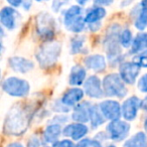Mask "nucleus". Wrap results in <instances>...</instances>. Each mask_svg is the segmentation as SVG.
<instances>
[{"label":"nucleus","instance_id":"f257e3e1","mask_svg":"<svg viewBox=\"0 0 147 147\" xmlns=\"http://www.w3.org/2000/svg\"><path fill=\"white\" fill-rule=\"evenodd\" d=\"M24 107L15 106L10 110L6 117L4 130L7 134L20 135L26 130L29 123V116Z\"/></svg>","mask_w":147,"mask_h":147},{"label":"nucleus","instance_id":"f03ea898","mask_svg":"<svg viewBox=\"0 0 147 147\" xmlns=\"http://www.w3.org/2000/svg\"><path fill=\"white\" fill-rule=\"evenodd\" d=\"M59 53H61L59 43H47V45H42L36 53V59L40 67H43V69H47V67H49L53 65H55V61L59 59Z\"/></svg>","mask_w":147,"mask_h":147},{"label":"nucleus","instance_id":"7ed1b4c3","mask_svg":"<svg viewBox=\"0 0 147 147\" xmlns=\"http://www.w3.org/2000/svg\"><path fill=\"white\" fill-rule=\"evenodd\" d=\"M124 81L116 74L108 75L103 81V89L107 96L123 98L127 94V89L124 85Z\"/></svg>","mask_w":147,"mask_h":147},{"label":"nucleus","instance_id":"20e7f679","mask_svg":"<svg viewBox=\"0 0 147 147\" xmlns=\"http://www.w3.org/2000/svg\"><path fill=\"white\" fill-rule=\"evenodd\" d=\"M2 89L5 93L14 97H24L29 93V84L24 80L10 77L4 80Z\"/></svg>","mask_w":147,"mask_h":147},{"label":"nucleus","instance_id":"39448f33","mask_svg":"<svg viewBox=\"0 0 147 147\" xmlns=\"http://www.w3.org/2000/svg\"><path fill=\"white\" fill-rule=\"evenodd\" d=\"M82 10L79 6H73L65 12V25L67 28L74 32H80L83 30L85 25V21L83 19Z\"/></svg>","mask_w":147,"mask_h":147},{"label":"nucleus","instance_id":"423d86ee","mask_svg":"<svg viewBox=\"0 0 147 147\" xmlns=\"http://www.w3.org/2000/svg\"><path fill=\"white\" fill-rule=\"evenodd\" d=\"M130 130V125L121 120H112V122L108 125L107 131L112 140L121 141L128 135Z\"/></svg>","mask_w":147,"mask_h":147},{"label":"nucleus","instance_id":"0eeeda50","mask_svg":"<svg viewBox=\"0 0 147 147\" xmlns=\"http://www.w3.org/2000/svg\"><path fill=\"white\" fill-rule=\"evenodd\" d=\"M53 20L49 15L41 14L37 18V31L42 38L51 39L55 34Z\"/></svg>","mask_w":147,"mask_h":147},{"label":"nucleus","instance_id":"6e6552de","mask_svg":"<svg viewBox=\"0 0 147 147\" xmlns=\"http://www.w3.org/2000/svg\"><path fill=\"white\" fill-rule=\"evenodd\" d=\"M140 71V65L136 63H124L120 65V76L127 84H134Z\"/></svg>","mask_w":147,"mask_h":147},{"label":"nucleus","instance_id":"1a4fd4ad","mask_svg":"<svg viewBox=\"0 0 147 147\" xmlns=\"http://www.w3.org/2000/svg\"><path fill=\"white\" fill-rule=\"evenodd\" d=\"M117 34L115 31L109 33L107 35L106 41H105V45L107 49V55H108V59L111 63L113 61H118L121 57V49L119 47L118 43H117Z\"/></svg>","mask_w":147,"mask_h":147},{"label":"nucleus","instance_id":"9d476101","mask_svg":"<svg viewBox=\"0 0 147 147\" xmlns=\"http://www.w3.org/2000/svg\"><path fill=\"white\" fill-rule=\"evenodd\" d=\"M99 108L105 118L109 120H117L121 115V107L116 101H104Z\"/></svg>","mask_w":147,"mask_h":147},{"label":"nucleus","instance_id":"9b49d317","mask_svg":"<svg viewBox=\"0 0 147 147\" xmlns=\"http://www.w3.org/2000/svg\"><path fill=\"white\" fill-rule=\"evenodd\" d=\"M141 106L140 100L137 97H131L122 105V115L126 120H134L137 116L139 107Z\"/></svg>","mask_w":147,"mask_h":147},{"label":"nucleus","instance_id":"f8f14e48","mask_svg":"<svg viewBox=\"0 0 147 147\" xmlns=\"http://www.w3.org/2000/svg\"><path fill=\"white\" fill-rule=\"evenodd\" d=\"M85 91L87 95L92 98H101L104 94V91L102 90V85L98 77L92 76L86 81L85 83Z\"/></svg>","mask_w":147,"mask_h":147},{"label":"nucleus","instance_id":"ddd939ff","mask_svg":"<svg viewBox=\"0 0 147 147\" xmlns=\"http://www.w3.org/2000/svg\"><path fill=\"white\" fill-rule=\"evenodd\" d=\"M91 110H92V105L88 102H84L74 109L71 118L80 123L88 122L91 118Z\"/></svg>","mask_w":147,"mask_h":147},{"label":"nucleus","instance_id":"4468645a","mask_svg":"<svg viewBox=\"0 0 147 147\" xmlns=\"http://www.w3.org/2000/svg\"><path fill=\"white\" fill-rule=\"evenodd\" d=\"M63 133L65 136L71 137L74 140H79L88 133V127L81 123L69 124L65 127Z\"/></svg>","mask_w":147,"mask_h":147},{"label":"nucleus","instance_id":"2eb2a0df","mask_svg":"<svg viewBox=\"0 0 147 147\" xmlns=\"http://www.w3.org/2000/svg\"><path fill=\"white\" fill-rule=\"evenodd\" d=\"M9 65L14 71L24 74L33 69V63L23 57H14L9 59Z\"/></svg>","mask_w":147,"mask_h":147},{"label":"nucleus","instance_id":"dca6fc26","mask_svg":"<svg viewBox=\"0 0 147 147\" xmlns=\"http://www.w3.org/2000/svg\"><path fill=\"white\" fill-rule=\"evenodd\" d=\"M85 65L90 69L95 71H103L106 69V61L103 55H90L85 59Z\"/></svg>","mask_w":147,"mask_h":147},{"label":"nucleus","instance_id":"f3484780","mask_svg":"<svg viewBox=\"0 0 147 147\" xmlns=\"http://www.w3.org/2000/svg\"><path fill=\"white\" fill-rule=\"evenodd\" d=\"M84 92L81 89H71L63 96L61 102L65 106H74L83 99Z\"/></svg>","mask_w":147,"mask_h":147},{"label":"nucleus","instance_id":"a211bd4d","mask_svg":"<svg viewBox=\"0 0 147 147\" xmlns=\"http://www.w3.org/2000/svg\"><path fill=\"white\" fill-rule=\"evenodd\" d=\"M1 23L7 29H13L15 26V11L11 7H5L0 13Z\"/></svg>","mask_w":147,"mask_h":147},{"label":"nucleus","instance_id":"6ab92c4d","mask_svg":"<svg viewBox=\"0 0 147 147\" xmlns=\"http://www.w3.org/2000/svg\"><path fill=\"white\" fill-rule=\"evenodd\" d=\"M85 78H86V71L84 69V67H80V65H76V67H74L71 71V75H69V84L73 85V86L82 85Z\"/></svg>","mask_w":147,"mask_h":147},{"label":"nucleus","instance_id":"aec40b11","mask_svg":"<svg viewBox=\"0 0 147 147\" xmlns=\"http://www.w3.org/2000/svg\"><path fill=\"white\" fill-rule=\"evenodd\" d=\"M61 129L59 124H53L47 127L43 133V138L45 142L47 143H55L57 140L59 136L61 135Z\"/></svg>","mask_w":147,"mask_h":147},{"label":"nucleus","instance_id":"412c9836","mask_svg":"<svg viewBox=\"0 0 147 147\" xmlns=\"http://www.w3.org/2000/svg\"><path fill=\"white\" fill-rule=\"evenodd\" d=\"M124 147H147V138L143 132H138L126 141Z\"/></svg>","mask_w":147,"mask_h":147},{"label":"nucleus","instance_id":"4be33fe9","mask_svg":"<svg viewBox=\"0 0 147 147\" xmlns=\"http://www.w3.org/2000/svg\"><path fill=\"white\" fill-rule=\"evenodd\" d=\"M147 49V33H140L136 36L132 43L131 53H139L142 51Z\"/></svg>","mask_w":147,"mask_h":147},{"label":"nucleus","instance_id":"5701e85b","mask_svg":"<svg viewBox=\"0 0 147 147\" xmlns=\"http://www.w3.org/2000/svg\"><path fill=\"white\" fill-rule=\"evenodd\" d=\"M147 25V0H143L142 1V8L139 13V16L137 18L136 22H135V26L140 30L146 27Z\"/></svg>","mask_w":147,"mask_h":147},{"label":"nucleus","instance_id":"b1692460","mask_svg":"<svg viewBox=\"0 0 147 147\" xmlns=\"http://www.w3.org/2000/svg\"><path fill=\"white\" fill-rule=\"evenodd\" d=\"M91 123H92L93 127H98L100 125H102L105 122L106 118L104 117V115L102 114L100 108H97L96 106H92V110H91Z\"/></svg>","mask_w":147,"mask_h":147},{"label":"nucleus","instance_id":"393cba45","mask_svg":"<svg viewBox=\"0 0 147 147\" xmlns=\"http://www.w3.org/2000/svg\"><path fill=\"white\" fill-rule=\"evenodd\" d=\"M106 15V11H105L104 8H95L93 10H91L90 12L87 14L86 18V22H89V23H93V22H96V21L100 20L101 18Z\"/></svg>","mask_w":147,"mask_h":147},{"label":"nucleus","instance_id":"a878e982","mask_svg":"<svg viewBox=\"0 0 147 147\" xmlns=\"http://www.w3.org/2000/svg\"><path fill=\"white\" fill-rule=\"evenodd\" d=\"M84 37H75L71 40V53H81L84 47Z\"/></svg>","mask_w":147,"mask_h":147},{"label":"nucleus","instance_id":"bb28decb","mask_svg":"<svg viewBox=\"0 0 147 147\" xmlns=\"http://www.w3.org/2000/svg\"><path fill=\"white\" fill-rule=\"evenodd\" d=\"M131 40H132V35H131V31L128 29H125L120 36L121 45L124 47H128L131 45Z\"/></svg>","mask_w":147,"mask_h":147},{"label":"nucleus","instance_id":"cd10ccee","mask_svg":"<svg viewBox=\"0 0 147 147\" xmlns=\"http://www.w3.org/2000/svg\"><path fill=\"white\" fill-rule=\"evenodd\" d=\"M76 147H102L101 143L93 139H83L77 144Z\"/></svg>","mask_w":147,"mask_h":147},{"label":"nucleus","instance_id":"c85d7f7f","mask_svg":"<svg viewBox=\"0 0 147 147\" xmlns=\"http://www.w3.org/2000/svg\"><path fill=\"white\" fill-rule=\"evenodd\" d=\"M134 63H138L140 67H147V49L143 51L141 53H139L134 59Z\"/></svg>","mask_w":147,"mask_h":147},{"label":"nucleus","instance_id":"c756f323","mask_svg":"<svg viewBox=\"0 0 147 147\" xmlns=\"http://www.w3.org/2000/svg\"><path fill=\"white\" fill-rule=\"evenodd\" d=\"M138 89L143 93L147 92V74L141 77V79L138 82Z\"/></svg>","mask_w":147,"mask_h":147},{"label":"nucleus","instance_id":"7c9ffc66","mask_svg":"<svg viewBox=\"0 0 147 147\" xmlns=\"http://www.w3.org/2000/svg\"><path fill=\"white\" fill-rule=\"evenodd\" d=\"M53 147H76L71 141L69 140H63V141H57L53 143Z\"/></svg>","mask_w":147,"mask_h":147},{"label":"nucleus","instance_id":"2f4dec72","mask_svg":"<svg viewBox=\"0 0 147 147\" xmlns=\"http://www.w3.org/2000/svg\"><path fill=\"white\" fill-rule=\"evenodd\" d=\"M113 0H96L97 4H102V5H108L112 2Z\"/></svg>","mask_w":147,"mask_h":147},{"label":"nucleus","instance_id":"473e14b6","mask_svg":"<svg viewBox=\"0 0 147 147\" xmlns=\"http://www.w3.org/2000/svg\"><path fill=\"white\" fill-rule=\"evenodd\" d=\"M7 1H8L12 6H18L22 0H7Z\"/></svg>","mask_w":147,"mask_h":147},{"label":"nucleus","instance_id":"72a5a7b5","mask_svg":"<svg viewBox=\"0 0 147 147\" xmlns=\"http://www.w3.org/2000/svg\"><path fill=\"white\" fill-rule=\"evenodd\" d=\"M7 147H23V146L20 144V143H16V142H14V143H11V144H9Z\"/></svg>","mask_w":147,"mask_h":147},{"label":"nucleus","instance_id":"f704fd0d","mask_svg":"<svg viewBox=\"0 0 147 147\" xmlns=\"http://www.w3.org/2000/svg\"><path fill=\"white\" fill-rule=\"evenodd\" d=\"M141 105H142V108L144 109V110H146V111H147V98L145 99V100H144V102H143Z\"/></svg>","mask_w":147,"mask_h":147},{"label":"nucleus","instance_id":"c9c22d12","mask_svg":"<svg viewBox=\"0 0 147 147\" xmlns=\"http://www.w3.org/2000/svg\"><path fill=\"white\" fill-rule=\"evenodd\" d=\"M77 1H78V3H80V4H85L87 0H77Z\"/></svg>","mask_w":147,"mask_h":147},{"label":"nucleus","instance_id":"e433bc0d","mask_svg":"<svg viewBox=\"0 0 147 147\" xmlns=\"http://www.w3.org/2000/svg\"><path fill=\"white\" fill-rule=\"evenodd\" d=\"M144 129H145V131L147 132V119H146V121H145V123H144Z\"/></svg>","mask_w":147,"mask_h":147},{"label":"nucleus","instance_id":"4c0bfd02","mask_svg":"<svg viewBox=\"0 0 147 147\" xmlns=\"http://www.w3.org/2000/svg\"><path fill=\"white\" fill-rule=\"evenodd\" d=\"M108 147H116V146H113V145H111V146H108Z\"/></svg>","mask_w":147,"mask_h":147},{"label":"nucleus","instance_id":"58836bf2","mask_svg":"<svg viewBox=\"0 0 147 147\" xmlns=\"http://www.w3.org/2000/svg\"><path fill=\"white\" fill-rule=\"evenodd\" d=\"M36 1H42V0H36Z\"/></svg>","mask_w":147,"mask_h":147}]
</instances>
